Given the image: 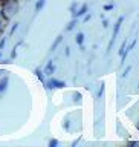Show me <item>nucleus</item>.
I'll use <instances>...</instances> for the list:
<instances>
[{"mask_svg":"<svg viewBox=\"0 0 139 147\" xmlns=\"http://www.w3.org/2000/svg\"><path fill=\"white\" fill-rule=\"evenodd\" d=\"M60 41H61V37H58V38H57V41H55V43H54V46H52V51H54L55 48H57V45L60 43Z\"/></svg>","mask_w":139,"mask_h":147,"instance_id":"obj_4","label":"nucleus"},{"mask_svg":"<svg viewBox=\"0 0 139 147\" xmlns=\"http://www.w3.org/2000/svg\"><path fill=\"white\" fill-rule=\"evenodd\" d=\"M43 5H44V0H40V2H38V5H37V11H38V9H40L41 6H43Z\"/></svg>","mask_w":139,"mask_h":147,"instance_id":"obj_6","label":"nucleus"},{"mask_svg":"<svg viewBox=\"0 0 139 147\" xmlns=\"http://www.w3.org/2000/svg\"><path fill=\"white\" fill-rule=\"evenodd\" d=\"M52 71H54V66H52V63H49V66H48V72L50 74Z\"/></svg>","mask_w":139,"mask_h":147,"instance_id":"obj_7","label":"nucleus"},{"mask_svg":"<svg viewBox=\"0 0 139 147\" xmlns=\"http://www.w3.org/2000/svg\"><path fill=\"white\" fill-rule=\"evenodd\" d=\"M86 11H87V5H83V8H81L80 11H78V12L75 14V16H77V17H78V16H83V14H84Z\"/></svg>","mask_w":139,"mask_h":147,"instance_id":"obj_3","label":"nucleus"},{"mask_svg":"<svg viewBox=\"0 0 139 147\" xmlns=\"http://www.w3.org/2000/svg\"><path fill=\"white\" fill-rule=\"evenodd\" d=\"M83 41H84V34H81V32H80V34L77 35V43L78 45H83Z\"/></svg>","mask_w":139,"mask_h":147,"instance_id":"obj_2","label":"nucleus"},{"mask_svg":"<svg viewBox=\"0 0 139 147\" xmlns=\"http://www.w3.org/2000/svg\"><path fill=\"white\" fill-rule=\"evenodd\" d=\"M130 69H132V67H130V66H128V67L126 69V71H124V74H122V77H126V75H127V74H128V71H130Z\"/></svg>","mask_w":139,"mask_h":147,"instance_id":"obj_9","label":"nucleus"},{"mask_svg":"<svg viewBox=\"0 0 139 147\" xmlns=\"http://www.w3.org/2000/svg\"><path fill=\"white\" fill-rule=\"evenodd\" d=\"M104 9H105V11H110V9H113V5H107Z\"/></svg>","mask_w":139,"mask_h":147,"instance_id":"obj_8","label":"nucleus"},{"mask_svg":"<svg viewBox=\"0 0 139 147\" xmlns=\"http://www.w3.org/2000/svg\"><path fill=\"white\" fill-rule=\"evenodd\" d=\"M124 22V17H121L119 20L116 22V25H115V29H113V35H112V40H110V43H109V49H107V52H110V49H112V46L115 43V38H116V35H118V32H119V28H121V23Z\"/></svg>","mask_w":139,"mask_h":147,"instance_id":"obj_1","label":"nucleus"},{"mask_svg":"<svg viewBox=\"0 0 139 147\" xmlns=\"http://www.w3.org/2000/svg\"><path fill=\"white\" fill-rule=\"evenodd\" d=\"M75 23H77V20H73V22H71V25H69V26H67V31H71V29H72V28H73V26H75Z\"/></svg>","mask_w":139,"mask_h":147,"instance_id":"obj_5","label":"nucleus"}]
</instances>
